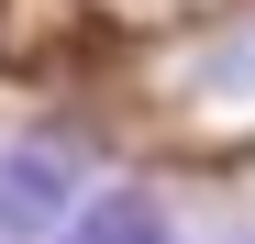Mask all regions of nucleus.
<instances>
[{"mask_svg": "<svg viewBox=\"0 0 255 244\" xmlns=\"http://www.w3.org/2000/svg\"><path fill=\"white\" fill-rule=\"evenodd\" d=\"M56 244H166V211L144 189H100V200H78V222Z\"/></svg>", "mask_w": 255, "mask_h": 244, "instance_id": "f03ea898", "label": "nucleus"}, {"mask_svg": "<svg viewBox=\"0 0 255 244\" xmlns=\"http://www.w3.org/2000/svg\"><path fill=\"white\" fill-rule=\"evenodd\" d=\"M78 222V144L56 133H22L0 155V244H45Z\"/></svg>", "mask_w": 255, "mask_h": 244, "instance_id": "f257e3e1", "label": "nucleus"}]
</instances>
